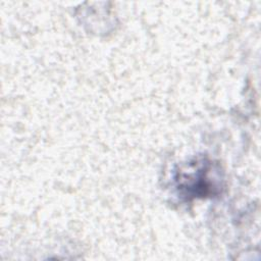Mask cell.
<instances>
[{
	"label": "cell",
	"mask_w": 261,
	"mask_h": 261,
	"mask_svg": "<svg viewBox=\"0 0 261 261\" xmlns=\"http://www.w3.org/2000/svg\"><path fill=\"white\" fill-rule=\"evenodd\" d=\"M210 161H196L188 166V168L179 170L176 175L177 189L179 192L190 197H204L213 194L218 189L217 182L219 177L217 174L210 176V171L213 170Z\"/></svg>",
	"instance_id": "cell-1"
}]
</instances>
